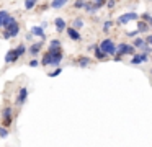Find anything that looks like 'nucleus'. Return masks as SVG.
Returning a JSON list of instances; mask_svg holds the SVG:
<instances>
[{
  "mask_svg": "<svg viewBox=\"0 0 152 147\" xmlns=\"http://www.w3.org/2000/svg\"><path fill=\"white\" fill-rule=\"evenodd\" d=\"M62 59H64L62 49H57V51H48L46 54H44L41 64L43 65H59Z\"/></svg>",
  "mask_w": 152,
  "mask_h": 147,
  "instance_id": "f257e3e1",
  "label": "nucleus"
},
{
  "mask_svg": "<svg viewBox=\"0 0 152 147\" xmlns=\"http://www.w3.org/2000/svg\"><path fill=\"white\" fill-rule=\"evenodd\" d=\"M25 51H26V48H25L23 44L17 46L15 49H10V51L5 54V62H7V64H13V62H17L18 59L25 54Z\"/></svg>",
  "mask_w": 152,
  "mask_h": 147,
  "instance_id": "f03ea898",
  "label": "nucleus"
},
{
  "mask_svg": "<svg viewBox=\"0 0 152 147\" xmlns=\"http://www.w3.org/2000/svg\"><path fill=\"white\" fill-rule=\"evenodd\" d=\"M18 33H20V25H18L17 20H13V21H10L7 26H5L4 38L5 39H12V38H15V36H18Z\"/></svg>",
  "mask_w": 152,
  "mask_h": 147,
  "instance_id": "7ed1b4c3",
  "label": "nucleus"
},
{
  "mask_svg": "<svg viewBox=\"0 0 152 147\" xmlns=\"http://www.w3.org/2000/svg\"><path fill=\"white\" fill-rule=\"evenodd\" d=\"M12 123H13V110H12V106H5L2 110V126L10 127Z\"/></svg>",
  "mask_w": 152,
  "mask_h": 147,
  "instance_id": "20e7f679",
  "label": "nucleus"
},
{
  "mask_svg": "<svg viewBox=\"0 0 152 147\" xmlns=\"http://www.w3.org/2000/svg\"><path fill=\"white\" fill-rule=\"evenodd\" d=\"M100 48H102L108 56H116V49L118 48L115 46V42H113L111 39H103V41L100 42Z\"/></svg>",
  "mask_w": 152,
  "mask_h": 147,
  "instance_id": "39448f33",
  "label": "nucleus"
},
{
  "mask_svg": "<svg viewBox=\"0 0 152 147\" xmlns=\"http://www.w3.org/2000/svg\"><path fill=\"white\" fill-rule=\"evenodd\" d=\"M134 49H136L134 44H132V46H128L126 42H121V44L118 46V49H116V56H124V54L134 56Z\"/></svg>",
  "mask_w": 152,
  "mask_h": 147,
  "instance_id": "423d86ee",
  "label": "nucleus"
},
{
  "mask_svg": "<svg viewBox=\"0 0 152 147\" xmlns=\"http://www.w3.org/2000/svg\"><path fill=\"white\" fill-rule=\"evenodd\" d=\"M137 18H139L137 13H134V12H128V13H123V15L119 16V18H118V23H119V25H126V23L134 21V20H137Z\"/></svg>",
  "mask_w": 152,
  "mask_h": 147,
  "instance_id": "0eeeda50",
  "label": "nucleus"
},
{
  "mask_svg": "<svg viewBox=\"0 0 152 147\" xmlns=\"http://www.w3.org/2000/svg\"><path fill=\"white\" fill-rule=\"evenodd\" d=\"M149 61V52H141V54H134V57L131 59V64L132 65H137V64H142V62H147Z\"/></svg>",
  "mask_w": 152,
  "mask_h": 147,
  "instance_id": "6e6552de",
  "label": "nucleus"
},
{
  "mask_svg": "<svg viewBox=\"0 0 152 147\" xmlns=\"http://www.w3.org/2000/svg\"><path fill=\"white\" fill-rule=\"evenodd\" d=\"M26 98H28V88H26V87H21L20 90H18L17 103H18V105H23L25 101H26Z\"/></svg>",
  "mask_w": 152,
  "mask_h": 147,
  "instance_id": "1a4fd4ad",
  "label": "nucleus"
},
{
  "mask_svg": "<svg viewBox=\"0 0 152 147\" xmlns=\"http://www.w3.org/2000/svg\"><path fill=\"white\" fill-rule=\"evenodd\" d=\"M66 31H67V34H69V38H70V39H74V41H80V39H82V36H80L79 29H77V28H74V26L67 28Z\"/></svg>",
  "mask_w": 152,
  "mask_h": 147,
  "instance_id": "9d476101",
  "label": "nucleus"
},
{
  "mask_svg": "<svg viewBox=\"0 0 152 147\" xmlns=\"http://www.w3.org/2000/svg\"><path fill=\"white\" fill-rule=\"evenodd\" d=\"M54 26H56V31H59V33H62V31H66L67 29V25H66V20L64 18H56L54 20Z\"/></svg>",
  "mask_w": 152,
  "mask_h": 147,
  "instance_id": "9b49d317",
  "label": "nucleus"
},
{
  "mask_svg": "<svg viewBox=\"0 0 152 147\" xmlns=\"http://www.w3.org/2000/svg\"><path fill=\"white\" fill-rule=\"evenodd\" d=\"M43 39L41 41H38V42H34V44H31V48H30V54L31 56H38L39 54V51H41V48H43Z\"/></svg>",
  "mask_w": 152,
  "mask_h": 147,
  "instance_id": "f8f14e48",
  "label": "nucleus"
},
{
  "mask_svg": "<svg viewBox=\"0 0 152 147\" xmlns=\"http://www.w3.org/2000/svg\"><path fill=\"white\" fill-rule=\"evenodd\" d=\"M31 34L38 36V38H41V39L46 38V34H44V28H43V26H33V28H31Z\"/></svg>",
  "mask_w": 152,
  "mask_h": 147,
  "instance_id": "ddd939ff",
  "label": "nucleus"
},
{
  "mask_svg": "<svg viewBox=\"0 0 152 147\" xmlns=\"http://www.w3.org/2000/svg\"><path fill=\"white\" fill-rule=\"evenodd\" d=\"M93 51H95V57L98 59V61H105L106 56H108V54H106V52L103 51L102 48H100V46H95V49H93Z\"/></svg>",
  "mask_w": 152,
  "mask_h": 147,
  "instance_id": "4468645a",
  "label": "nucleus"
},
{
  "mask_svg": "<svg viewBox=\"0 0 152 147\" xmlns=\"http://www.w3.org/2000/svg\"><path fill=\"white\" fill-rule=\"evenodd\" d=\"M149 28H151V25H149L147 21H144V20L137 21V29H139V33H147Z\"/></svg>",
  "mask_w": 152,
  "mask_h": 147,
  "instance_id": "2eb2a0df",
  "label": "nucleus"
},
{
  "mask_svg": "<svg viewBox=\"0 0 152 147\" xmlns=\"http://www.w3.org/2000/svg\"><path fill=\"white\" fill-rule=\"evenodd\" d=\"M90 62H92V61H90V59L87 57V56H80V57H79V61H77V64H79L80 67H88V65H90Z\"/></svg>",
  "mask_w": 152,
  "mask_h": 147,
  "instance_id": "dca6fc26",
  "label": "nucleus"
},
{
  "mask_svg": "<svg viewBox=\"0 0 152 147\" xmlns=\"http://www.w3.org/2000/svg\"><path fill=\"white\" fill-rule=\"evenodd\" d=\"M132 44H134L137 49H144L145 51V44H147V42H145V39H142V38H136Z\"/></svg>",
  "mask_w": 152,
  "mask_h": 147,
  "instance_id": "f3484780",
  "label": "nucleus"
},
{
  "mask_svg": "<svg viewBox=\"0 0 152 147\" xmlns=\"http://www.w3.org/2000/svg\"><path fill=\"white\" fill-rule=\"evenodd\" d=\"M61 44H62V42H61L59 39H53L49 48H48V51H57V49H61Z\"/></svg>",
  "mask_w": 152,
  "mask_h": 147,
  "instance_id": "a211bd4d",
  "label": "nucleus"
},
{
  "mask_svg": "<svg viewBox=\"0 0 152 147\" xmlns=\"http://www.w3.org/2000/svg\"><path fill=\"white\" fill-rule=\"evenodd\" d=\"M67 2H69V0H53V2H51V7H53V8H62Z\"/></svg>",
  "mask_w": 152,
  "mask_h": 147,
  "instance_id": "6ab92c4d",
  "label": "nucleus"
},
{
  "mask_svg": "<svg viewBox=\"0 0 152 147\" xmlns=\"http://www.w3.org/2000/svg\"><path fill=\"white\" fill-rule=\"evenodd\" d=\"M38 0H25V8L26 10H33L34 7H36Z\"/></svg>",
  "mask_w": 152,
  "mask_h": 147,
  "instance_id": "aec40b11",
  "label": "nucleus"
},
{
  "mask_svg": "<svg viewBox=\"0 0 152 147\" xmlns=\"http://www.w3.org/2000/svg\"><path fill=\"white\" fill-rule=\"evenodd\" d=\"M8 16V12H5V10H0V28H4V21L5 18Z\"/></svg>",
  "mask_w": 152,
  "mask_h": 147,
  "instance_id": "412c9836",
  "label": "nucleus"
},
{
  "mask_svg": "<svg viewBox=\"0 0 152 147\" xmlns=\"http://www.w3.org/2000/svg\"><path fill=\"white\" fill-rule=\"evenodd\" d=\"M106 2H108V0H93V5H95L96 10H100L102 7L106 5Z\"/></svg>",
  "mask_w": 152,
  "mask_h": 147,
  "instance_id": "4be33fe9",
  "label": "nucleus"
},
{
  "mask_svg": "<svg viewBox=\"0 0 152 147\" xmlns=\"http://www.w3.org/2000/svg\"><path fill=\"white\" fill-rule=\"evenodd\" d=\"M85 10L88 13H95L96 12V8H95V5H93V2H87L85 3Z\"/></svg>",
  "mask_w": 152,
  "mask_h": 147,
  "instance_id": "5701e85b",
  "label": "nucleus"
},
{
  "mask_svg": "<svg viewBox=\"0 0 152 147\" xmlns=\"http://www.w3.org/2000/svg\"><path fill=\"white\" fill-rule=\"evenodd\" d=\"M85 0H75L74 2V8H85Z\"/></svg>",
  "mask_w": 152,
  "mask_h": 147,
  "instance_id": "b1692460",
  "label": "nucleus"
},
{
  "mask_svg": "<svg viewBox=\"0 0 152 147\" xmlns=\"http://www.w3.org/2000/svg\"><path fill=\"white\" fill-rule=\"evenodd\" d=\"M7 136H8V127L7 126H0V137L5 139Z\"/></svg>",
  "mask_w": 152,
  "mask_h": 147,
  "instance_id": "393cba45",
  "label": "nucleus"
},
{
  "mask_svg": "<svg viewBox=\"0 0 152 147\" xmlns=\"http://www.w3.org/2000/svg\"><path fill=\"white\" fill-rule=\"evenodd\" d=\"M74 28H77V29H79V28H82V26H83V21H82V20H80V18H77L75 20V21H74Z\"/></svg>",
  "mask_w": 152,
  "mask_h": 147,
  "instance_id": "a878e982",
  "label": "nucleus"
},
{
  "mask_svg": "<svg viewBox=\"0 0 152 147\" xmlns=\"http://www.w3.org/2000/svg\"><path fill=\"white\" fill-rule=\"evenodd\" d=\"M61 72H62V67H56V70H53L49 74V77H57V75L61 74Z\"/></svg>",
  "mask_w": 152,
  "mask_h": 147,
  "instance_id": "bb28decb",
  "label": "nucleus"
},
{
  "mask_svg": "<svg viewBox=\"0 0 152 147\" xmlns=\"http://www.w3.org/2000/svg\"><path fill=\"white\" fill-rule=\"evenodd\" d=\"M111 26H113V21H110V20H108V21H105V25H103V31H108Z\"/></svg>",
  "mask_w": 152,
  "mask_h": 147,
  "instance_id": "cd10ccee",
  "label": "nucleus"
},
{
  "mask_svg": "<svg viewBox=\"0 0 152 147\" xmlns=\"http://www.w3.org/2000/svg\"><path fill=\"white\" fill-rule=\"evenodd\" d=\"M137 34H139V29H136V31H129V33H128L129 38H134V36H137Z\"/></svg>",
  "mask_w": 152,
  "mask_h": 147,
  "instance_id": "c85d7f7f",
  "label": "nucleus"
},
{
  "mask_svg": "<svg viewBox=\"0 0 152 147\" xmlns=\"http://www.w3.org/2000/svg\"><path fill=\"white\" fill-rule=\"evenodd\" d=\"M39 65V62L36 61V59H33V61H30V67H38Z\"/></svg>",
  "mask_w": 152,
  "mask_h": 147,
  "instance_id": "c756f323",
  "label": "nucleus"
},
{
  "mask_svg": "<svg viewBox=\"0 0 152 147\" xmlns=\"http://www.w3.org/2000/svg\"><path fill=\"white\" fill-rule=\"evenodd\" d=\"M115 0H108V2H106V7H108V8H113V7H115Z\"/></svg>",
  "mask_w": 152,
  "mask_h": 147,
  "instance_id": "7c9ffc66",
  "label": "nucleus"
},
{
  "mask_svg": "<svg viewBox=\"0 0 152 147\" xmlns=\"http://www.w3.org/2000/svg\"><path fill=\"white\" fill-rule=\"evenodd\" d=\"M145 42H147V44H151V46H152V34H151V36H147V38H145Z\"/></svg>",
  "mask_w": 152,
  "mask_h": 147,
  "instance_id": "2f4dec72",
  "label": "nucleus"
},
{
  "mask_svg": "<svg viewBox=\"0 0 152 147\" xmlns=\"http://www.w3.org/2000/svg\"><path fill=\"white\" fill-rule=\"evenodd\" d=\"M149 25H151V28H152V18H151V20H149Z\"/></svg>",
  "mask_w": 152,
  "mask_h": 147,
  "instance_id": "473e14b6",
  "label": "nucleus"
},
{
  "mask_svg": "<svg viewBox=\"0 0 152 147\" xmlns=\"http://www.w3.org/2000/svg\"><path fill=\"white\" fill-rule=\"evenodd\" d=\"M151 74H152V70H151Z\"/></svg>",
  "mask_w": 152,
  "mask_h": 147,
  "instance_id": "72a5a7b5",
  "label": "nucleus"
}]
</instances>
